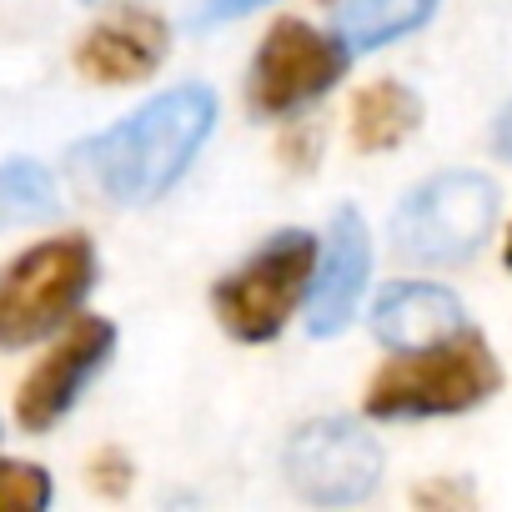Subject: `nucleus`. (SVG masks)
Listing matches in <instances>:
<instances>
[{"label":"nucleus","mask_w":512,"mask_h":512,"mask_svg":"<svg viewBox=\"0 0 512 512\" xmlns=\"http://www.w3.org/2000/svg\"><path fill=\"white\" fill-rule=\"evenodd\" d=\"M0 437H6V432H0Z\"/></svg>","instance_id":"obj_20"},{"label":"nucleus","mask_w":512,"mask_h":512,"mask_svg":"<svg viewBox=\"0 0 512 512\" xmlns=\"http://www.w3.org/2000/svg\"><path fill=\"white\" fill-rule=\"evenodd\" d=\"M367 277H372V236H367V221L357 206H337L332 211V226H327V241H322V256H317V277H312V292H307V332L312 337H342L362 307V292H367Z\"/></svg>","instance_id":"obj_9"},{"label":"nucleus","mask_w":512,"mask_h":512,"mask_svg":"<svg viewBox=\"0 0 512 512\" xmlns=\"http://www.w3.org/2000/svg\"><path fill=\"white\" fill-rule=\"evenodd\" d=\"M116 357V322L106 317H76L61 327V337L46 347V357L26 372L16 392V422L21 432H51L71 417V407L86 397V387L106 372Z\"/></svg>","instance_id":"obj_8"},{"label":"nucleus","mask_w":512,"mask_h":512,"mask_svg":"<svg viewBox=\"0 0 512 512\" xmlns=\"http://www.w3.org/2000/svg\"><path fill=\"white\" fill-rule=\"evenodd\" d=\"M216 131V91L201 81H181L106 131L71 146V176L106 206H151L161 201L201 156Z\"/></svg>","instance_id":"obj_1"},{"label":"nucleus","mask_w":512,"mask_h":512,"mask_svg":"<svg viewBox=\"0 0 512 512\" xmlns=\"http://www.w3.org/2000/svg\"><path fill=\"white\" fill-rule=\"evenodd\" d=\"M56 211H61V191L51 166H41L36 156L0 161V231L51 221Z\"/></svg>","instance_id":"obj_14"},{"label":"nucleus","mask_w":512,"mask_h":512,"mask_svg":"<svg viewBox=\"0 0 512 512\" xmlns=\"http://www.w3.org/2000/svg\"><path fill=\"white\" fill-rule=\"evenodd\" d=\"M96 246L81 231L46 236L0 267V352H21L76 322L96 287Z\"/></svg>","instance_id":"obj_3"},{"label":"nucleus","mask_w":512,"mask_h":512,"mask_svg":"<svg viewBox=\"0 0 512 512\" xmlns=\"http://www.w3.org/2000/svg\"><path fill=\"white\" fill-rule=\"evenodd\" d=\"M317 236L302 226L272 231L246 262H236L211 287V312L231 342L262 347L287 332V322L307 307L312 277H317Z\"/></svg>","instance_id":"obj_4"},{"label":"nucleus","mask_w":512,"mask_h":512,"mask_svg":"<svg viewBox=\"0 0 512 512\" xmlns=\"http://www.w3.org/2000/svg\"><path fill=\"white\" fill-rule=\"evenodd\" d=\"M502 262H507V272H512V231H507V246H502Z\"/></svg>","instance_id":"obj_19"},{"label":"nucleus","mask_w":512,"mask_h":512,"mask_svg":"<svg viewBox=\"0 0 512 512\" xmlns=\"http://www.w3.org/2000/svg\"><path fill=\"white\" fill-rule=\"evenodd\" d=\"M417 126H422V96L407 81L382 76V81H367L352 96V146L362 156L397 151Z\"/></svg>","instance_id":"obj_12"},{"label":"nucleus","mask_w":512,"mask_h":512,"mask_svg":"<svg viewBox=\"0 0 512 512\" xmlns=\"http://www.w3.org/2000/svg\"><path fill=\"white\" fill-rule=\"evenodd\" d=\"M352 51L337 31H317L297 16H282L262 46L251 56V71H246V106L256 121H282V116H297L307 111L312 101H322L342 71H347Z\"/></svg>","instance_id":"obj_6"},{"label":"nucleus","mask_w":512,"mask_h":512,"mask_svg":"<svg viewBox=\"0 0 512 512\" xmlns=\"http://www.w3.org/2000/svg\"><path fill=\"white\" fill-rule=\"evenodd\" d=\"M51 497H56V487L41 462L0 457V512H41V507H51Z\"/></svg>","instance_id":"obj_15"},{"label":"nucleus","mask_w":512,"mask_h":512,"mask_svg":"<svg viewBox=\"0 0 512 512\" xmlns=\"http://www.w3.org/2000/svg\"><path fill=\"white\" fill-rule=\"evenodd\" d=\"M282 472L302 502L352 507L382 482V447L352 417H312L282 447Z\"/></svg>","instance_id":"obj_7"},{"label":"nucleus","mask_w":512,"mask_h":512,"mask_svg":"<svg viewBox=\"0 0 512 512\" xmlns=\"http://www.w3.org/2000/svg\"><path fill=\"white\" fill-rule=\"evenodd\" d=\"M492 151L502 156V161H512V101L497 111V121H492Z\"/></svg>","instance_id":"obj_18"},{"label":"nucleus","mask_w":512,"mask_h":512,"mask_svg":"<svg viewBox=\"0 0 512 512\" xmlns=\"http://www.w3.org/2000/svg\"><path fill=\"white\" fill-rule=\"evenodd\" d=\"M432 11L437 0H337V36L352 56H367L427 26Z\"/></svg>","instance_id":"obj_13"},{"label":"nucleus","mask_w":512,"mask_h":512,"mask_svg":"<svg viewBox=\"0 0 512 512\" xmlns=\"http://www.w3.org/2000/svg\"><path fill=\"white\" fill-rule=\"evenodd\" d=\"M272 6V0H201V6L191 11V31H216V26H231L251 11Z\"/></svg>","instance_id":"obj_17"},{"label":"nucleus","mask_w":512,"mask_h":512,"mask_svg":"<svg viewBox=\"0 0 512 512\" xmlns=\"http://www.w3.org/2000/svg\"><path fill=\"white\" fill-rule=\"evenodd\" d=\"M367 327H372V337L387 352H417V347H432V342L457 337L467 327V312H462L457 292H447L437 282L402 277V282H387L372 297Z\"/></svg>","instance_id":"obj_11"},{"label":"nucleus","mask_w":512,"mask_h":512,"mask_svg":"<svg viewBox=\"0 0 512 512\" xmlns=\"http://www.w3.org/2000/svg\"><path fill=\"white\" fill-rule=\"evenodd\" d=\"M166 51H171V26L156 11L126 6V11L96 21L76 41L71 61L96 86H136V81H146V76L161 71Z\"/></svg>","instance_id":"obj_10"},{"label":"nucleus","mask_w":512,"mask_h":512,"mask_svg":"<svg viewBox=\"0 0 512 512\" xmlns=\"http://www.w3.org/2000/svg\"><path fill=\"white\" fill-rule=\"evenodd\" d=\"M502 387V362L477 327H462L447 342L397 352L367 382V417L372 422H422V417H457L482 407Z\"/></svg>","instance_id":"obj_2"},{"label":"nucleus","mask_w":512,"mask_h":512,"mask_svg":"<svg viewBox=\"0 0 512 512\" xmlns=\"http://www.w3.org/2000/svg\"><path fill=\"white\" fill-rule=\"evenodd\" d=\"M497 181L482 171H437L392 211V251L407 267H462L497 226Z\"/></svg>","instance_id":"obj_5"},{"label":"nucleus","mask_w":512,"mask_h":512,"mask_svg":"<svg viewBox=\"0 0 512 512\" xmlns=\"http://www.w3.org/2000/svg\"><path fill=\"white\" fill-rule=\"evenodd\" d=\"M91 487L101 497H126L131 492V457L121 447H101L91 457Z\"/></svg>","instance_id":"obj_16"}]
</instances>
